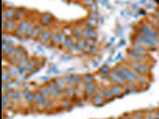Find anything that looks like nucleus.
<instances>
[{"label": "nucleus", "instance_id": "obj_18", "mask_svg": "<svg viewBox=\"0 0 159 119\" xmlns=\"http://www.w3.org/2000/svg\"><path fill=\"white\" fill-rule=\"evenodd\" d=\"M63 97L74 100L76 98V86H69L63 90Z\"/></svg>", "mask_w": 159, "mask_h": 119}, {"label": "nucleus", "instance_id": "obj_44", "mask_svg": "<svg viewBox=\"0 0 159 119\" xmlns=\"http://www.w3.org/2000/svg\"><path fill=\"white\" fill-rule=\"evenodd\" d=\"M97 52H99V48L97 47V45L96 46H93V47H91L90 49V52H88V55H91V56H94Z\"/></svg>", "mask_w": 159, "mask_h": 119}, {"label": "nucleus", "instance_id": "obj_29", "mask_svg": "<svg viewBox=\"0 0 159 119\" xmlns=\"http://www.w3.org/2000/svg\"><path fill=\"white\" fill-rule=\"evenodd\" d=\"M82 28L84 27H81V26H77V27H74V29H73V32H72V37L75 39V41H77L79 39H82Z\"/></svg>", "mask_w": 159, "mask_h": 119}, {"label": "nucleus", "instance_id": "obj_25", "mask_svg": "<svg viewBox=\"0 0 159 119\" xmlns=\"http://www.w3.org/2000/svg\"><path fill=\"white\" fill-rule=\"evenodd\" d=\"M55 102H56V100H54V99H46L44 102L45 111L48 112V113L53 112L55 107H56V106H55Z\"/></svg>", "mask_w": 159, "mask_h": 119}, {"label": "nucleus", "instance_id": "obj_4", "mask_svg": "<svg viewBox=\"0 0 159 119\" xmlns=\"http://www.w3.org/2000/svg\"><path fill=\"white\" fill-rule=\"evenodd\" d=\"M30 22H31V21L29 20V18L19 21V22H18L17 29L14 33L15 37L19 38V39H22L24 37H26V31H27V28H28V25H29Z\"/></svg>", "mask_w": 159, "mask_h": 119}, {"label": "nucleus", "instance_id": "obj_33", "mask_svg": "<svg viewBox=\"0 0 159 119\" xmlns=\"http://www.w3.org/2000/svg\"><path fill=\"white\" fill-rule=\"evenodd\" d=\"M64 78H65V81H67V84L70 86H77L76 85V81H75V78L73 77V74H67L64 75Z\"/></svg>", "mask_w": 159, "mask_h": 119}, {"label": "nucleus", "instance_id": "obj_10", "mask_svg": "<svg viewBox=\"0 0 159 119\" xmlns=\"http://www.w3.org/2000/svg\"><path fill=\"white\" fill-rule=\"evenodd\" d=\"M15 51H16V47L14 46L13 42H11L5 49H3V58L7 60L13 58L15 56Z\"/></svg>", "mask_w": 159, "mask_h": 119}, {"label": "nucleus", "instance_id": "obj_40", "mask_svg": "<svg viewBox=\"0 0 159 119\" xmlns=\"http://www.w3.org/2000/svg\"><path fill=\"white\" fill-rule=\"evenodd\" d=\"M127 89L130 91V92H136L138 90V84H126Z\"/></svg>", "mask_w": 159, "mask_h": 119}, {"label": "nucleus", "instance_id": "obj_19", "mask_svg": "<svg viewBox=\"0 0 159 119\" xmlns=\"http://www.w3.org/2000/svg\"><path fill=\"white\" fill-rule=\"evenodd\" d=\"M91 104L94 105L96 107H100V106H103L106 103V100L105 99L103 95H100V94H96V95L93 96L91 98Z\"/></svg>", "mask_w": 159, "mask_h": 119}, {"label": "nucleus", "instance_id": "obj_36", "mask_svg": "<svg viewBox=\"0 0 159 119\" xmlns=\"http://www.w3.org/2000/svg\"><path fill=\"white\" fill-rule=\"evenodd\" d=\"M28 63H29V58L28 57H25L24 59L19 61V63H18V65H17V68L18 69H26V67H27V65H28Z\"/></svg>", "mask_w": 159, "mask_h": 119}, {"label": "nucleus", "instance_id": "obj_43", "mask_svg": "<svg viewBox=\"0 0 159 119\" xmlns=\"http://www.w3.org/2000/svg\"><path fill=\"white\" fill-rule=\"evenodd\" d=\"M81 2L84 3V5L87 6V7H90V6H91V5L97 4L96 0H81Z\"/></svg>", "mask_w": 159, "mask_h": 119}, {"label": "nucleus", "instance_id": "obj_14", "mask_svg": "<svg viewBox=\"0 0 159 119\" xmlns=\"http://www.w3.org/2000/svg\"><path fill=\"white\" fill-rule=\"evenodd\" d=\"M2 15L5 16L7 20L15 19V7H11V6H3V12Z\"/></svg>", "mask_w": 159, "mask_h": 119}, {"label": "nucleus", "instance_id": "obj_41", "mask_svg": "<svg viewBox=\"0 0 159 119\" xmlns=\"http://www.w3.org/2000/svg\"><path fill=\"white\" fill-rule=\"evenodd\" d=\"M67 37H68V36H67L65 33L62 31V30H60L59 31V39H60V43H61V47H62L63 44L65 43Z\"/></svg>", "mask_w": 159, "mask_h": 119}, {"label": "nucleus", "instance_id": "obj_46", "mask_svg": "<svg viewBox=\"0 0 159 119\" xmlns=\"http://www.w3.org/2000/svg\"><path fill=\"white\" fill-rule=\"evenodd\" d=\"M85 43H87L88 45H90L91 47H93V46H96V45H97V40H96V39L90 38V39H87V40H85Z\"/></svg>", "mask_w": 159, "mask_h": 119}, {"label": "nucleus", "instance_id": "obj_16", "mask_svg": "<svg viewBox=\"0 0 159 119\" xmlns=\"http://www.w3.org/2000/svg\"><path fill=\"white\" fill-rule=\"evenodd\" d=\"M11 105H12L11 99L9 98V96L5 92H3V94H2V111H3V114H5L6 111H8V109L11 107Z\"/></svg>", "mask_w": 159, "mask_h": 119}, {"label": "nucleus", "instance_id": "obj_49", "mask_svg": "<svg viewBox=\"0 0 159 119\" xmlns=\"http://www.w3.org/2000/svg\"><path fill=\"white\" fill-rule=\"evenodd\" d=\"M84 28H85V29H87L88 31L90 32V31H91V30H94V26H93V25H91V24H90L88 22H87V23H85V25H84Z\"/></svg>", "mask_w": 159, "mask_h": 119}, {"label": "nucleus", "instance_id": "obj_37", "mask_svg": "<svg viewBox=\"0 0 159 119\" xmlns=\"http://www.w3.org/2000/svg\"><path fill=\"white\" fill-rule=\"evenodd\" d=\"M32 107H33V109H34V111H36V112H43V111H45L44 103H37V102H35L34 105H33Z\"/></svg>", "mask_w": 159, "mask_h": 119}, {"label": "nucleus", "instance_id": "obj_22", "mask_svg": "<svg viewBox=\"0 0 159 119\" xmlns=\"http://www.w3.org/2000/svg\"><path fill=\"white\" fill-rule=\"evenodd\" d=\"M38 89L41 91V93L44 95V97L46 99H53L52 98V94H51V91H50V89H49V87H48V85H47V84H41L39 86V88Z\"/></svg>", "mask_w": 159, "mask_h": 119}, {"label": "nucleus", "instance_id": "obj_48", "mask_svg": "<svg viewBox=\"0 0 159 119\" xmlns=\"http://www.w3.org/2000/svg\"><path fill=\"white\" fill-rule=\"evenodd\" d=\"M82 38L84 39H90V32L88 31L87 29H85V28H82Z\"/></svg>", "mask_w": 159, "mask_h": 119}, {"label": "nucleus", "instance_id": "obj_7", "mask_svg": "<svg viewBox=\"0 0 159 119\" xmlns=\"http://www.w3.org/2000/svg\"><path fill=\"white\" fill-rule=\"evenodd\" d=\"M108 77H109V79H111V84L120 85V86H122V87H125V86H126L127 84H126V82H125L120 77H119V75L117 74V72L115 71L114 68L111 69V72L108 74Z\"/></svg>", "mask_w": 159, "mask_h": 119}, {"label": "nucleus", "instance_id": "obj_32", "mask_svg": "<svg viewBox=\"0 0 159 119\" xmlns=\"http://www.w3.org/2000/svg\"><path fill=\"white\" fill-rule=\"evenodd\" d=\"M34 95H35V102H37V103H44L45 102L46 98L39 89L34 90Z\"/></svg>", "mask_w": 159, "mask_h": 119}, {"label": "nucleus", "instance_id": "obj_39", "mask_svg": "<svg viewBox=\"0 0 159 119\" xmlns=\"http://www.w3.org/2000/svg\"><path fill=\"white\" fill-rule=\"evenodd\" d=\"M111 69L109 68L108 66H103L100 67V69H99V74L100 75H108L109 72H111Z\"/></svg>", "mask_w": 159, "mask_h": 119}, {"label": "nucleus", "instance_id": "obj_17", "mask_svg": "<svg viewBox=\"0 0 159 119\" xmlns=\"http://www.w3.org/2000/svg\"><path fill=\"white\" fill-rule=\"evenodd\" d=\"M58 103H59V107H62V109H67V110L71 109L73 106H74V100L65 98V97L60 99L59 101H58Z\"/></svg>", "mask_w": 159, "mask_h": 119}, {"label": "nucleus", "instance_id": "obj_42", "mask_svg": "<svg viewBox=\"0 0 159 119\" xmlns=\"http://www.w3.org/2000/svg\"><path fill=\"white\" fill-rule=\"evenodd\" d=\"M131 117H132V119H143L144 118V113L141 111H137V112H134L131 115Z\"/></svg>", "mask_w": 159, "mask_h": 119}, {"label": "nucleus", "instance_id": "obj_26", "mask_svg": "<svg viewBox=\"0 0 159 119\" xmlns=\"http://www.w3.org/2000/svg\"><path fill=\"white\" fill-rule=\"evenodd\" d=\"M13 81H14L13 78H12L10 75V74L8 72L6 67H3V69H2V82H3V84H11Z\"/></svg>", "mask_w": 159, "mask_h": 119}, {"label": "nucleus", "instance_id": "obj_21", "mask_svg": "<svg viewBox=\"0 0 159 119\" xmlns=\"http://www.w3.org/2000/svg\"><path fill=\"white\" fill-rule=\"evenodd\" d=\"M102 88H103V97H105V99L106 101H111L114 98V94L111 92V89L109 88V85H102Z\"/></svg>", "mask_w": 159, "mask_h": 119}, {"label": "nucleus", "instance_id": "obj_31", "mask_svg": "<svg viewBox=\"0 0 159 119\" xmlns=\"http://www.w3.org/2000/svg\"><path fill=\"white\" fill-rule=\"evenodd\" d=\"M82 81H84V84H94V82H96V78L94 77L91 74H84L82 75Z\"/></svg>", "mask_w": 159, "mask_h": 119}, {"label": "nucleus", "instance_id": "obj_23", "mask_svg": "<svg viewBox=\"0 0 159 119\" xmlns=\"http://www.w3.org/2000/svg\"><path fill=\"white\" fill-rule=\"evenodd\" d=\"M54 81L56 82V84L60 87L61 90H65L66 88L69 86L67 81H65V78H64V77H61V75H58V77L55 78Z\"/></svg>", "mask_w": 159, "mask_h": 119}, {"label": "nucleus", "instance_id": "obj_5", "mask_svg": "<svg viewBox=\"0 0 159 119\" xmlns=\"http://www.w3.org/2000/svg\"><path fill=\"white\" fill-rule=\"evenodd\" d=\"M127 57H128V60L132 61V62L146 63V64H147V56H144V55L136 53V52L133 51L132 49H128V51H127Z\"/></svg>", "mask_w": 159, "mask_h": 119}, {"label": "nucleus", "instance_id": "obj_34", "mask_svg": "<svg viewBox=\"0 0 159 119\" xmlns=\"http://www.w3.org/2000/svg\"><path fill=\"white\" fill-rule=\"evenodd\" d=\"M73 77L75 78V81H76V85L80 87H84L85 86V84L84 81H82V78L81 75L79 74H73Z\"/></svg>", "mask_w": 159, "mask_h": 119}, {"label": "nucleus", "instance_id": "obj_50", "mask_svg": "<svg viewBox=\"0 0 159 119\" xmlns=\"http://www.w3.org/2000/svg\"><path fill=\"white\" fill-rule=\"evenodd\" d=\"M90 11L91 12H96L97 11V4H94V5H91V6H90Z\"/></svg>", "mask_w": 159, "mask_h": 119}, {"label": "nucleus", "instance_id": "obj_52", "mask_svg": "<svg viewBox=\"0 0 159 119\" xmlns=\"http://www.w3.org/2000/svg\"><path fill=\"white\" fill-rule=\"evenodd\" d=\"M120 119H132V117H131V115H123Z\"/></svg>", "mask_w": 159, "mask_h": 119}, {"label": "nucleus", "instance_id": "obj_53", "mask_svg": "<svg viewBox=\"0 0 159 119\" xmlns=\"http://www.w3.org/2000/svg\"><path fill=\"white\" fill-rule=\"evenodd\" d=\"M74 1H77V2H81V0H74Z\"/></svg>", "mask_w": 159, "mask_h": 119}, {"label": "nucleus", "instance_id": "obj_38", "mask_svg": "<svg viewBox=\"0 0 159 119\" xmlns=\"http://www.w3.org/2000/svg\"><path fill=\"white\" fill-rule=\"evenodd\" d=\"M35 26H36V23L35 22H32V21H31V22L29 23L28 28H27V31H26V37L27 38H29L30 36H31L33 30H34V28H35Z\"/></svg>", "mask_w": 159, "mask_h": 119}, {"label": "nucleus", "instance_id": "obj_12", "mask_svg": "<svg viewBox=\"0 0 159 119\" xmlns=\"http://www.w3.org/2000/svg\"><path fill=\"white\" fill-rule=\"evenodd\" d=\"M109 88L111 89V92H112V94H114V98H117V97H122L124 95V87L120 86V85L111 84H109Z\"/></svg>", "mask_w": 159, "mask_h": 119}, {"label": "nucleus", "instance_id": "obj_8", "mask_svg": "<svg viewBox=\"0 0 159 119\" xmlns=\"http://www.w3.org/2000/svg\"><path fill=\"white\" fill-rule=\"evenodd\" d=\"M52 33H53V30L50 28H46L44 31H43L41 34H40L39 38L37 41L42 45H49L51 44V38H52Z\"/></svg>", "mask_w": 159, "mask_h": 119}, {"label": "nucleus", "instance_id": "obj_6", "mask_svg": "<svg viewBox=\"0 0 159 119\" xmlns=\"http://www.w3.org/2000/svg\"><path fill=\"white\" fill-rule=\"evenodd\" d=\"M18 22L16 19H12V20H7V22L5 24V27L2 28L3 34H9V35H14L15 31L17 29Z\"/></svg>", "mask_w": 159, "mask_h": 119}, {"label": "nucleus", "instance_id": "obj_45", "mask_svg": "<svg viewBox=\"0 0 159 119\" xmlns=\"http://www.w3.org/2000/svg\"><path fill=\"white\" fill-rule=\"evenodd\" d=\"M73 27H65L62 31L65 33V34L67 35V36H72V32H73Z\"/></svg>", "mask_w": 159, "mask_h": 119}, {"label": "nucleus", "instance_id": "obj_3", "mask_svg": "<svg viewBox=\"0 0 159 119\" xmlns=\"http://www.w3.org/2000/svg\"><path fill=\"white\" fill-rule=\"evenodd\" d=\"M49 87V89L51 91L52 94V98L56 101H59L60 99L63 98V90L60 89V87L56 84V82L54 81V79L52 81H49L48 82H46Z\"/></svg>", "mask_w": 159, "mask_h": 119}, {"label": "nucleus", "instance_id": "obj_1", "mask_svg": "<svg viewBox=\"0 0 159 119\" xmlns=\"http://www.w3.org/2000/svg\"><path fill=\"white\" fill-rule=\"evenodd\" d=\"M127 65L130 67L133 71H135L139 74L142 75H148L150 72V66L146 63H136L132 61H128Z\"/></svg>", "mask_w": 159, "mask_h": 119}, {"label": "nucleus", "instance_id": "obj_9", "mask_svg": "<svg viewBox=\"0 0 159 119\" xmlns=\"http://www.w3.org/2000/svg\"><path fill=\"white\" fill-rule=\"evenodd\" d=\"M22 92H23V96H24V99H25L26 104L30 106V107H32L35 103L34 91H32L31 89H29V88H24L22 90Z\"/></svg>", "mask_w": 159, "mask_h": 119}, {"label": "nucleus", "instance_id": "obj_15", "mask_svg": "<svg viewBox=\"0 0 159 119\" xmlns=\"http://www.w3.org/2000/svg\"><path fill=\"white\" fill-rule=\"evenodd\" d=\"M45 29H46V27L44 25H42V24L40 23V22L38 24H36L35 28H34V30H33L32 34L29 37V39H32V40H35V41H37L40 34H41V33L44 31Z\"/></svg>", "mask_w": 159, "mask_h": 119}, {"label": "nucleus", "instance_id": "obj_2", "mask_svg": "<svg viewBox=\"0 0 159 119\" xmlns=\"http://www.w3.org/2000/svg\"><path fill=\"white\" fill-rule=\"evenodd\" d=\"M135 40H137V41L142 42V43H144V44L147 46L149 49L155 48V47H159V40L149 38L148 36L144 35L143 33H141L140 31H139L138 33H136Z\"/></svg>", "mask_w": 159, "mask_h": 119}, {"label": "nucleus", "instance_id": "obj_35", "mask_svg": "<svg viewBox=\"0 0 159 119\" xmlns=\"http://www.w3.org/2000/svg\"><path fill=\"white\" fill-rule=\"evenodd\" d=\"M85 45V39L82 38V39H79L76 41V46H77V49L81 52V53H82V49H84Z\"/></svg>", "mask_w": 159, "mask_h": 119}, {"label": "nucleus", "instance_id": "obj_28", "mask_svg": "<svg viewBox=\"0 0 159 119\" xmlns=\"http://www.w3.org/2000/svg\"><path fill=\"white\" fill-rule=\"evenodd\" d=\"M51 45L53 47H59V46H61L60 39H59V31H57V30H53L52 38H51Z\"/></svg>", "mask_w": 159, "mask_h": 119}, {"label": "nucleus", "instance_id": "obj_47", "mask_svg": "<svg viewBox=\"0 0 159 119\" xmlns=\"http://www.w3.org/2000/svg\"><path fill=\"white\" fill-rule=\"evenodd\" d=\"M97 35H99V34H97V31L96 29H94V30H91V31H90V38L97 40Z\"/></svg>", "mask_w": 159, "mask_h": 119}, {"label": "nucleus", "instance_id": "obj_24", "mask_svg": "<svg viewBox=\"0 0 159 119\" xmlns=\"http://www.w3.org/2000/svg\"><path fill=\"white\" fill-rule=\"evenodd\" d=\"M6 69H7L8 72L10 74V75L13 79H17L18 77L20 75V72H19V69H18L17 66H12V65H9L6 67Z\"/></svg>", "mask_w": 159, "mask_h": 119}, {"label": "nucleus", "instance_id": "obj_20", "mask_svg": "<svg viewBox=\"0 0 159 119\" xmlns=\"http://www.w3.org/2000/svg\"><path fill=\"white\" fill-rule=\"evenodd\" d=\"M25 57H28L27 56V53H26V50L24 49L23 47H21V46H16V51H15V56L13 58H15L18 62L21 61L22 59H24Z\"/></svg>", "mask_w": 159, "mask_h": 119}, {"label": "nucleus", "instance_id": "obj_30", "mask_svg": "<svg viewBox=\"0 0 159 119\" xmlns=\"http://www.w3.org/2000/svg\"><path fill=\"white\" fill-rule=\"evenodd\" d=\"M75 39L72 37V36H68L67 37V39H66V41H65V43L63 44V46H62V48L64 49L65 51H67L68 52L69 50H70V48L72 47L73 45L75 44Z\"/></svg>", "mask_w": 159, "mask_h": 119}, {"label": "nucleus", "instance_id": "obj_27", "mask_svg": "<svg viewBox=\"0 0 159 119\" xmlns=\"http://www.w3.org/2000/svg\"><path fill=\"white\" fill-rule=\"evenodd\" d=\"M37 65H38V62H37V60H36V59H34V58L29 59V63H28V65H27V67H26V71L28 72L29 74H32V72H34L36 71Z\"/></svg>", "mask_w": 159, "mask_h": 119}, {"label": "nucleus", "instance_id": "obj_11", "mask_svg": "<svg viewBox=\"0 0 159 119\" xmlns=\"http://www.w3.org/2000/svg\"><path fill=\"white\" fill-rule=\"evenodd\" d=\"M39 22L44 25L45 27L51 26L54 22V18L50 13H43L41 14V16L39 17Z\"/></svg>", "mask_w": 159, "mask_h": 119}, {"label": "nucleus", "instance_id": "obj_13", "mask_svg": "<svg viewBox=\"0 0 159 119\" xmlns=\"http://www.w3.org/2000/svg\"><path fill=\"white\" fill-rule=\"evenodd\" d=\"M28 15V10L24 7H15V19L17 21H21L27 19Z\"/></svg>", "mask_w": 159, "mask_h": 119}, {"label": "nucleus", "instance_id": "obj_51", "mask_svg": "<svg viewBox=\"0 0 159 119\" xmlns=\"http://www.w3.org/2000/svg\"><path fill=\"white\" fill-rule=\"evenodd\" d=\"M144 119H155V117H154V113L145 115V116H144Z\"/></svg>", "mask_w": 159, "mask_h": 119}]
</instances>
